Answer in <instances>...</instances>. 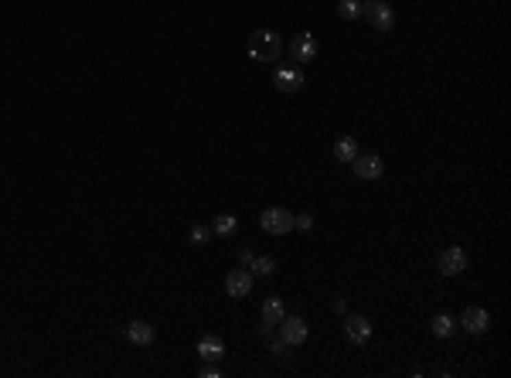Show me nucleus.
<instances>
[{
    "label": "nucleus",
    "instance_id": "obj_9",
    "mask_svg": "<svg viewBox=\"0 0 511 378\" xmlns=\"http://www.w3.org/2000/svg\"><path fill=\"white\" fill-rule=\"evenodd\" d=\"M344 338H348L351 344H368V338H372V320H368V317H358V314L344 317Z\"/></svg>",
    "mask_w": 511,
    "mask_h": 378
},
{
    "label": "nucleus",
    "instance_id": "obj_3",
    "mask_svg": "<svg viewBox=\"0 0 511 378\" xmlns=\"http://www.w3.org/2000/svg\"><path fill=\"white\" fill-rule=\"evenodd\" d=\"M259 225H263V232H270V235H287V232H294V215H290L287 208H266V211L259 215Z\"/></svg>",
    "mask_w": 511,
    "mask_h": 378
},
{
    "label": "nucleus",
    "instance_id": "obj_13",
    "mask_svg": "<svg viewBox=\"0 0 511 378\" xmlns=\"http://www.w3.org/2000/svg\"><path fill=\"white\" fill-rule=\"evenodd\" d=\"M283 317H287V307H283V300H280V296H270V300H263V324L276 327Z\"/></svg>",
    "mask_w": 511,
    "mask_h": 378
},
{
    "label": "nucleus",
    "instance_id": "obj_21",
    "mask_svg": "<svg viewBox=\"0 0 511 378\" xmlns=\"http://www.w3.org/2000/svg\"><path fill=\"white\" fill-rule=\"evenodd\" d=\"M294 228H300V232L313 228V218H310V215H294Z\"/></svg>",
    "mask_w": 511,
    "mask_h": 378
},
{
    "label": "nucleus",
    "instance_id": "obj_4",
    "mask_svg": "<svg viewBox=\"0 0 511 378\" xmlns=\"http://www.w3.org/2000/svg\"><path fill=\"white\" fill-rule=\"evenodd\" d=\"M436 266H440V273H443V276H460V273L467 270V252H464L460 246H450V249H443V252H440Z\"/></svg>",
    "mask_w": 511,
    "mask_h": 378
},
{
    "label": "nucleus",
    "instance_id": "obj_17",
    "mask_svg": "<svg viewBox=\"0 0 511 378\" xmlns=\"http://www.w3.org/2000/svg\"><path fill=\"white\" fill-rule=\"evenodd\" d=\"M433 334H436V338H453V334H457V320H453L450 314H436V317H433Z\"/></svg>",
    "mask_w": 511,
    "mask_h": 378
},
{
    "label": "nucleus",
    "instance_id": "obj_10",
    "mask_svg": "<svg viewBox=\"0 0 511 378\" xmlns=\"http://www.w3.org/2000/svg\"><path fill=\"white\" fill-rule=\"evenodd\" d=\"M276 327H280V338H283L287 344H304L307 334H310V327H307L304 317H283Z\"/></svg>",
    "mask_w": 511,
    "mask_h": 378
},
{
    "label": "nucleus",
    "instance_id": "obj_22",
    "mask_svg": "<svg viewBox=\"0 0 511 378\" xmlns=\"http://www.w3.org/2000/svg\"><path fill=\"white\" fill-rule=\"evenodd\" d=\"M287 348H290V344H287L283 338H280V341H270V351H273V355H287Z\"/></svg>",
    "mask_w": 511,
    "mask_h": 378
},
{
    "label": "nucleus",
    "instance_id": "obj_20",
    "mask_svg": "<svg viewBox=\"0 0 511 378\" xmlns=\"http://www.w3.org/2000/svg\"><path fill=\"white\" fill-rule=\"evenodd\" d=\"M208 235H211V228H204V225H195V228L188 232V242H195V246H204V242H208Z\"/></svg>",
    "mask_w": 511,
    "mask_h": 378
},
{
    "label": "nucleus",
    "instance_id": "obj_5",
    "mask_svg": "<svg viewBox=\"0 0 511 378\" xmlns=\"http://www.w3.org/2000/svg\"><path fill=\"white\" fill-rule=\"evenodd\" d=\"M252 283H256V276L242 266V270H235V273L225 276V293H228L232 300H246V296L252 293Z\"/></svg>",
    "mask_w": 511,
    "mask_h": 378
},
{
    "label": "nucleus",
    "instance_id": "obj_6",
    "mask_svg": "<svg viewBox=\"0 0 511 378\" xmlns=\"http://www.w3.org/2000/svg\"><path fill=\"white\" fill-rule=\"evenodd\" d=\"M351 167H355V178H361V181H375V178H382V171H385V164H382L379 154H358V157L351 161Z\"/></svg>",
    "mask_w": 511,
    "mask_h": 378
},
{
    "label": "nucleus",
    "instance_id": "obj_15",
    "mask_svg": "<svg viewBox=\"0 0 511 378\" xmlns=\"http://www.w3.org/2000/svg\"><path fill=\"white\" fill-rule=\"evenodd\" d=\"M235 228H239V218H235V215H218V218L211 222V232H215L218 239H232Z\"/></svg>",
    "mask_w": 511,
    "mask_h": 378
},
{
    "label": "nucleus",
    "instance_id": "obj_11",
    "mask_svg": "<svg viewBox=\"0 0 511 378\" xmlns=\"http://www.w3.org/2000/svg\"><path fill=\"white\" fill-rule=\"evenodd\" d=\"M290 55H294V62H300V65L313 62V58H317V38H313L310 31L297 34V38L290 41Z\"/></svg>",
    "mask_w": 511,
    "mask_h": 378
},
{
    "label": "nucleus",
    "instance_id": "obj_24",
    "mask_svg": "<svg viewBox=\"0 0 511 378\" xmlns=\"http://www.w3.org/2000/svg\"><path fill=\"white\" fill-rule=\"evenodd\" d=\"M202 375L204 378H222V368H218V365H208V368H202Z\"/></svg>",
    "mask_w": 511,
    "mask_h": 378
},
{
    "label": "nucleus",
    "instance_id": "obj_19",
    "mask_svg": "<svg viewBox=\"0 0 511 378\" xmlns=\"http://www.w3.org/2000/svg\"><path fill=\"white\" fill-rule=\"evenodd\" d=\"M337 14H341V21H358L361 17V0H341Z\"/></svg>",
    "mask_w": 511,
    "mask_h": 378
},
{
    "label": "nucleus",
    "instance_id": "obj_8",
    "mask_svg": "<svg viewBox=\"0 0 511 378\" xmlns=\"http://www.w3.org/2000/svg\"><path fill=\"white\" fill-rule=\"evenodd\" d=\"M304 82L307 79L297 65H283V69H276V75H273V86H276L280 93H300Z\"/></svg>",
    "mask_w": 511,
    "mask_h": 378
},
{
    "label": "nucleus",
    "instance_id": "obj_12",
    "mask_svg": "<svg viewBox=\"0 0 511 378\" xmlns=\"http://www.w3.org/2000/svg\"><path fill=\"white\" fill-rule=\"evenodd\" d=\"M126 338L133 341V344H140V348H147V344H154V338H157V331L147 324V320H133L130 327H126Z\"/></svg>",
    "mask_w": 511,
    "mask_h": 378
},
{
    "label": "nucleus",
    "instance_id": "obj_1",
    "mask_svg": "<svg viewBox=\"0 0 511 378\" xmlns=\"http://www.w3.org/2000/svg\"><path fill=\"white\" fill-rule=\"evenodd\" d=\"M283 55V41H280V34L276 31H252V38H249V58L252 62H276Z\"/></svg>",
    "mask_w": 511,
    "mask_h": 378
},
{
    "label": "nucleus",
    "instance_id": "obj_18",
    "mask_svg": "<svg viewBox=\"0 0 511 378\" xmlns=\"http://www.w3.org/2000/svg\"><path fill=\"white\" fill-rule=\"evenodd\" d=\"M249 273H252V276H263V280H266V276H273V273H276V259H273V256H259V259H252Z\"/></svg>",
    "mask_w": 511,
    "mask_h": 378
},
{
    "label": "nucleus",
    "instance_id": "obj_7",
    "mask_svg": "<svg viewBox=\"0 0 511 378\" xmlns=\"http://www.w3.org/2000/svg\"><path fill=\"white\" fill-rule=\"evenodd\" d=\"M457 327H464L467 334H484V331L491 327V314H488L484 307H467V310L460 314Z\"/></svg>",
    "mask_w": 511,
    "mask_h": 378
},
{
    "label": "nucleus",
    "instance_id": "obj_14",
    "mask_svg": "<svg viewBox=\"0 0 511 378\" xmlns=\"http://www.w3.org/2000/svg\"><path fill=\"white\" fill-rule=\"evenodd\" d=\"M222 355H225V344L218 341V338H202L198 341V358H204V362H222Z\"/></svg>",
    "mask_w": 511,
    "mask_h": 378
},
{
    "label": "nucleus",
    "instance_id": "obj_23",
    "mask_svg": "<svg viewBox=\"0 0 511 378\" xmlns=\"http://www.w3.org/2000/svg\"><path fill=\"white\" fill-rule=\"evenodd\" d=\"M252 259H256V256H252V252H249V249H239V263H242V266H246V270H249V266H252Z\"/></svg>",
    "mask_w": 511,
    "mask_h": 378
},
{
    "label": "nucleus",
    "instance_id": "obj_16",
    "mask_svg": "<svg viewBox=\"0 0 511 378\" xmlns=\"http://www.w3.org/2000/svg\"><path fill=\"white\" fill-rule=\"evenodd\" d=\"M334 157L344 161V164H351V161L358 157V143H355V137H341V140L334 143Z\"/></svg>",
    "mask_w": 511,
    "mask_h": 378
},
{
    "label": "nucleus",
    "instance_id": "obj_2",
    "mask_svg": "<svg viewBox=\"0 0 511 378\" xmlns=\"http://www.w3.org/2000/svg\"><path fill=\"white\" fill-rule=\"evenodd\" d=\"M361 17H368V24L379 27V31H392V24H396V10L389 3H382V0L361 3Z\"/></svg>",
    "mask_w": 511,
    "mask_h": 378
}]
</instances>
